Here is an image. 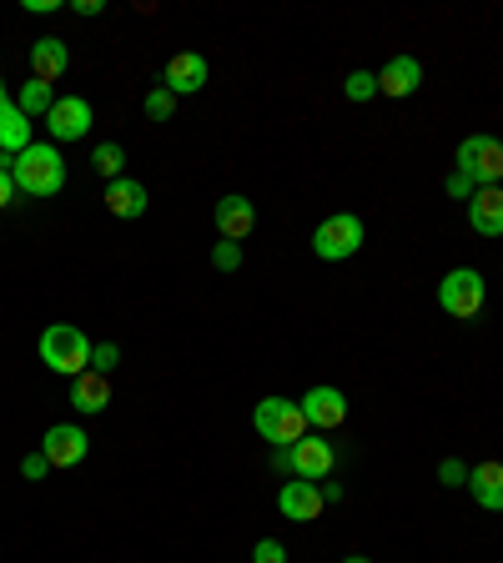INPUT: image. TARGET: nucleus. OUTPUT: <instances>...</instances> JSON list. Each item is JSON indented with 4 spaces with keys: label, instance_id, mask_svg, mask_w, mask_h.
Masks as SVG:
<instances>
[{
    "label": "nucleus",
    "instance_id": "nucleus-1",
    "mask_svg": "<svg viewBox=\"0 0 503 563\" xmlns=\"http://www.w3.org/2000/svg\"><path fill=\"white\" fill-rule=\"evenodd\" d=\"M0 167L15 177V187H21L25 196H56L60 187H66V156L56 151V146H25L21 156H0Z\"/></svg>",
    "mask_w": 503,
    "mask_h": 563
},
{
    "label": "nucleus",
    "instance_id": "nucleus-2",
    "mask_svg": "<svg viewBox=\"0 0 503 563\" xmlns=\"http://www.w3.org/2000/svg\"><path fill=\"white\" fill-rule=\"evenodd\" d=\"M41 362L60 378H81V372H91V337L76 323H51L41 333Z\"/></svg>",
    "mask_w": 503,
    "mask_h": 563
},
{
    "label": "nucleus",
    "instance_id": "nucleus-3",
    "mask_svg": "<svg viewBox=\"0 0 503 563\" xmlns=\"http://www.w3.org/2000/svg\"><path fill=\"white\" fill-rule=\"evenodd\" d=\"M252 428H257V438H267V443H277V448H292L308 438V418H302V408L288 403V397H262L257 413H252Z\"/></svg>",
    "mask_w": 503,
    "mask_h": 563
},
{
    "label": "nucleus",
    "instance_id": "nucleus-4",
    "mask_svg": "<svg viewBox=\"0 0 503 563\" xmlns=\"http://www.w3.org/2000/svg\"><path fill=\"white\" fill-rule=\"evenodd\" d=\"M483 302H489V282H483V272H473V267H454V272L438 282V307L448 312V317H479Z\"/></svg>",
    "mask_w": 503,
    "mask_h": 563
},
{
    "label": "nucleus",
    "instance_id": "nucleus-5",
    "mask_svg": "<svg viewBox=\"0 0 503 563\" xmlns=\"http://www.w3.org/2000/svg\"><path fill=\"white\" fill-rule=\"evenodd\" d=\"M358 247H362V216L353 212L327 216L323 227L312 232V252L323 262H348V257H358Z\"/></svg>",
    "mask_w": 503,
    "mask_h": 563
},
{
    "label": "nucleus",
    "instance_id": "nucleus-6",
    "mask_svg": "<svg viewBox=\"0 0 503 563\" xmlns=\"http://www.w3.org/2000/svg\"><path fill=\"white\" fill-rule=\"evenodd\" d=\"M454 171H468L479 187H499L503 181V142H493V136H468V142L458 146Z\"/></svg>",
    "mask_w": 503,
    "mask_h": 563
},
{
    "label": "nucleus",
    "instance_id": "nucleus-7",
    "mask_svg": "<svg viewBox=\"0 0 503 563\" xmlns=\"http://www.w3.org/2000/svg\"><path fill=\"white\" fill-rule=\"evenodd\" d=\"M86 453H91V438H86L81 423H51L46 438H41V458L51 468H76L86 463Z\"/></svg>",
    "mask_w": 503,
    "mask_h": 563
},
{
    "label": "nucleus",
    "instance_id": "nucleus-8",
    "mask_svg": "<svg viewBox=\"0 0 503 563\" xmlns=\"http://www.w3.org/2000/svg\"><path fill=\"white\" fill-rule=\"evenodd\" d=\"M46 126H51V142H81V136L91 132V101L86 97H56Z\"/></svg>",
    "mask_w": 503,
    "mask_h": 563
},
{
    "label": "nucleus",
    "instance_id": "nucleus-9",
    "mask_svg": "<svg viewBox=\"0 0 503 563\" xmlns=\"http://www.w3.org/2000/svg\"><path fill=\"white\" fill-rule=\"evenodd\" d=\"M298 408H302V418H308V428H323V432H333L337 423L348 418V397L337 393V387H308Z\"/></svg>",
    "mask_w": 503,
    "mask_h": 563
},
{
    "label": "nucleus",
    "instance_id": "nucleus-10",
    "mask_svg": "<svg viewBox=\"0 0 503 563\" xmlns=\"http://www.w3.org/2000/svg\"><path fill=\"white\" fill-rule=\"evenodd\" d=\"M277 508H282V518H292V523H312V518L327 508L323 483H308V478L282 483V493H277Z\"/></svg>",
    "mask_w": 503,
    "mask_h": 563
},
{
    "label": "nucleus",
    "instance_id": "nucleus-11",
    "mask_svg": "<svg viewBox=\"0 0 503 563\" xmlns=\"http://www.w3.org/2000/svg\"><path fill=\"white\" fill-rule=\"evenodd\" d=\"M206 76H212V66H206V56H197V50H181V56L167 60V71H161V86H167L171 97H192V91H202Z\"/></svg>",
    "mask_w": 503,
    "mask_h": 563
},
{
    "label": "nucleus",
    "instance_id": "nucleus-12",
    "mask_svg": "<svg viewBox=\"0 0 503 563\" xmlns=\"http://www.w3.org/2000/svg\"><path fill=\"white\" fill-rule=\"evenodd\" d=\"M292 473L308 483H323L333 478V443L327 438H317V432H308L302 443H292Z\"/></svg>",
    "mask_w": 503,
    "mask_h": 563
},
{
    "label": "nucleus",
    "instance_id": "nucleus-13",
    "mask_svg": "<svg viewBox=\"0 0 503 563\" xmlns=\"http://www.w3.org/2000/svg\"><path fill=\"white\" fill-rule=\"evenodd\" d=\"M252 227H257V206H252L242 192H232V196L216 202V232H222V241L252 237Z\"/></svg>",
    "mask_w": 503,
    "mask_h": 563
},
{
    "label": "nucleus",
    "instance_id": "nucleus-14",
    "mask_svg": "<svg viewBox=\"0 0 503 563\" xmlns=\"http://www.w3.org/2000/svg\"><path fill=\"white\" fill-rule=\"evenodd\" d=\"M468 227L479 237H503V187H479L468 202Z\"/></svg>",
    "mask_w": 503,
    "mask_h": 563
},
{
    "label": "nucleus",
    "instance_id": "nucleus-15",
    "mask_svg": "<svg viewBox=\"0 0 503 563\" xmlns=\"http://www.w3.org/2000/svg\"><path fill=\"white\" fill-rule=\"evenodd\" d=\"M66 66H71V50H66L60 36H41L36 46H31V71H36V81H46V86L60 81Z\"/></svg>",
    "mask_w": 503,
    "mask_h": 563
},
{
    "label": "nucleus",
    "instance_id": "nucleus-16",
    "mask_svg": "<svg viewBox=\"0 0 503 563\" xmlns=\"http://www.w3.org/2000/svg\"><path fill=\"white\" fill-rule=\"evenodd\" d=\"M468 493L479 498V508H489V514H503V463H479L468 468Z\"/></svg>",
    "mask_w": 503,
    "mask_h": 563
},
{
    "label": "nucleus",
    "instance_id": "nucleus-17",
    "mask_svg": "<svg viewBox=\"0 0 503 563\" xmlns=\"http://www.w3.org/2000/svg\"><path fill=\"white\" fill-rule=\"evenodd\" d=\"M418 81H423V66L413 56H393L383 71H378V91H383V97H413Z\"/></svg>",
    "mask_w": 503,
    "mask_h": 563
},
{
    "label": "nucleus",
    "instance_id": "nucleus-18",
    "mask_svg": "<svg viewBox=\"0 0 503 563\" xmlns=\"http://www.w3.org/2000/svg\"><path fill=\"white\" fill-rule=\"evenodd\" d=\"M31 146V116H25L15 101L0 106V156H21Z\"/></svg>",
    "mask_w": 503,
    "mask_h": 563
},
{
    "label": "nucleus",
    "instance_id": "nucleus-19",
    "mask_svg": "<svg viewBox=\"0 0 503 563\" xmlns=\"http://www.w3.org/2000/svg\"><path fill=\"white\" fill-rule=\"evenodd\" d=\"M71 408L76 413H107L111 408V383L101 372H81L71 383Z\"/></svg>",
    "mask_w": 503,
    "mask_h": 563
},
{
    "label": "nucleus",
    "instance_id": "nucleus-20",
    "mask_svg": "<svg viewBox=\"0 0 503 563\" xmlns=\"http://www.w3.org/2000/svg\"><path fill=\"white\" fill-rule=\"evenodd\" d=\"M146 187L142 181H132V177H121V181H111L107 187V212L111 216H126V222H132V216H142L146 212Z\"/></svg>",
    "mask_w": 503,
    "mask_h": 563
},
{
    "label": "nucleus",
    "instance_id": "nucleus-21",
    "mask_svg": "<svg viewBox=\"0 0 503 563\" xmlns=\"http://www.w3.org/2000/svg\"><path fill=\"white\" fill-rule=\"evenodd\" d=\"M15 106H21L31 121H36V116L46 121V116H51V106H56V97H51V86H46V81H36V76H31V81L21 86V97H15Z\"/></svg>",
    "mask_w": 503,
    "mask_h": 563
},
{
    "label": "nucleus",
    "instance_id": "nucleus-22",
    "mask_svg": "<svg viewBox=\"0 0 503 563\" xmlns=\"http://www.w3.org/2000/svg\"><path fill=\"white\" fill-rule=\"evenodd\" d=\"M91 167H97L107 181H121V167H126V151H121L116 142H101L97 151H91Z\"/></svg>",
    "mask_w": 503,
    "mask_h": 563
},
{
    "label": "nucleus",
    "instance_id": "nucleus-23",
    "mask_svg": "<svg viewBox=\"0 0 503 563\" xmlns=\"http://www.w3.org/2000/svg\"><path fill=\"white\" fill-rule=\"evenodd\" d=\"M171 111H177V97H171L167 86L146 91V116H152V121H171Z\"/></svg>",
    "mask_w": 503,
    "mask_h": 563
},
{
    "label": "nucleus",
    "instance_id": "nucleus-24",
    "mask_svg": "<svg viewBox=\"0 0 503 563\" xmlns=\"http://www.w3.org/2000/svg\"><path fill=\"white\" fill-rule=\"evenodd\" d=\"M372 91H378V76H372V71H353L348 81H343V97H348V101H368Z\"/></svg>",
    "mask_w": 503,
    "mask_h": 563
},
{
    "label": "nucleus",
    "instance_id": "nucleus-25",
    "mask_svg": "<svg viewBox=\"0 0 503 563\" xmlns=\"http://www.w3.org/2000/svg\"><path fill=\"white\" fill-rule=\"evenodd\" d=\"M212 267H216V272H237V267H242V247H237V241H216V247H212Z\"/></svg>",
    "mask_w": 503,
    "mask_h": 563
},
{
    "label": "nucleus",
    "instance_id": "nucleus-26",
    "mask_svg": "<svg viewBox=\"0 0 503 563\" xmlns=\"http://www.w3.org/2000/svg\"><path fill=\"white\" fill-rule=\"evenodd\" d=\"M438 483H444V488H468V463L444 458V463H438Z\"/></svg>",
    "mask_w": 503,
    "mask_h": 563
},
{
    "label": "nucleus",
    "instance_id": "nucleus-27",
    "mask_svg": "<svg viewBox=\"0 0 503 563\" xmlns=\"http://www.w3.org/2000/svg\"><path fill=\"white\" fill-rule=\"evenodd\" d=\"M116 362H121V348H116V342H97V348H91V372H101V378H107Z\"/></svg>",
    "mask_w": 503,
    "mask_h": 563
},
{
    "label": "nucleus",
    "instance_id": "nucleus-28",
    "mask_svg": "<svg viewBox=\"0 0 503 563\" xmlns=\"http://www.w3.org/2000/svg\"><path fill=\"white\" fill-rule=\"evenodd\" d=\"M473 192H479V181L468 177V171H454V177H448V196H454V202H473Z\"/></svg>",
    "mask_w": 503,
    "mask_h": 563
},
{
    "label": "nucleus",
    "instance_id": "nucleus-29",
    "mask_svg": "<svg viewBox=\"0 0 503 563\" xmlns=\"http://www.w3.org/2000/svg\"><path fill=\"white\" fill-rule=\"evenodd\" d=\"M252 563H288V549L277 539H257V549H252Z\"/></svg>",
    "mask_w": 503,
    "mask_h": 563
},
{
    "label": "nucleus",
    "instance_id": "nucleus-30",
    "mask_svg": "<svg viewBox=\"0 0 503 563\" xmlns=\"http://www.w3.org/2000/svg\"><path fill=\"white\" fill-rule=\"evenodd\" d=\"M46 473H51V463H46L41 453H25V458H21V478L36 483V478H46Z\"/></svg>",
    "mask_w": 503,
    "mask_h": 563
},
{
    "label": "nucleus",
    "instance_id": "nucleus-31",
    "mask_svg": "<svg viewBox=\"0 0 503 563\" xmlns=\"http://www.w3.org/2000/svg\"><path fill=\"white\" fill-rule=\"evenodd\" d=\"M15 196H21V187H15V177L5 167H0V206H11Z\"/></svg>",
    "mask_w": 503,
    "mask_h": 563
},
{
    "label": "nucleus",
    "instance_id": "nucleus-32",
    "mask_svg": "<svg viewBox=\"0 0 503 563\" xmlns=\"http://www.w3.org/2000/svg\"><path fill=\"white\" fill-rule=\"evenodd\" d=\"M107 11V0H76V15H101Z\"/></svg>",
    "mask_w": 503,
    "mask_h": 563
},
{
    "label": "nucleus",
    "instance_id": "nucleus-33",
    "mask_svg": "<svg viewBox=\"0 0 503 563\" xmlns=\"http://www.w3.org/2000/svg\"><path fill=\"white\" fill-rule=\"evenodd\" d=\"M5 101H11V91H5V76H0V106H5Z\"/></svg>",
    "mask_w": 503,
    "mask_h": 563
},
{
    "label": "nucleus",
    "instance_id": "nucleus-34",
    "mask_svg": "<svg viewBox=\"0 0 503 563\" xmlns=\"http://www.w3.org/2000/svg\"><path fill=\"white\" fill-rule=\"evenodd\" d=\"M343 563H372V559H362V553H348V559H343Z\"/></svg>",
    "mask_w": 503,
    "mask_h": 563
}]
</instances>
